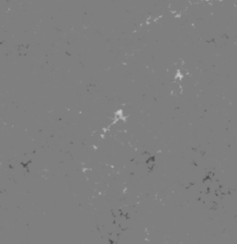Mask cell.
I'll return each mask as SVG.
<instances>
[{
	"label": "cell",
	"instance_id": "6da1fadb",
	"mask_svg": "<svg viewBox=\"0 0 237 244\" xmlns=\"http://www.w3.org/2000/svg\"><path fill=\"white\" fill-rule=\"evenodd\" d=\"M154 158H148L147 160H146V162H145V164H146V166H147V168H149V169H152L154 167Z\"/></svg>",
	"mask_w": 237,
	"mask_h": 244
}]
</instances>
